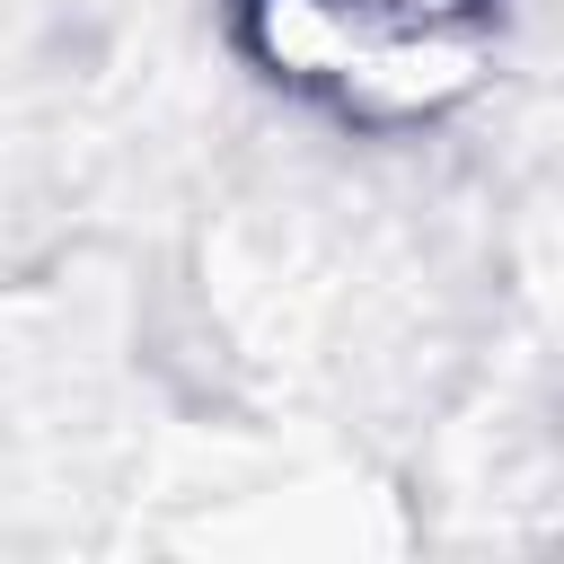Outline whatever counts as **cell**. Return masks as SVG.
<instances>
[{
	"label": "cell",
	"instance_id": "obj_1",
	"mask_svg": "<svg viewBox=\"0 0 564 564\" xmlns=\"http://www.w3.org/2000/svg\"><path fill=\"white\" fill-rule=\"evenodd\" d=\"M247 62L361 132H423L458 115L502 35V0H229Z\"/></svg>",
	"mask_w": 564,
	"mask_h": 564
}]
</instances>
